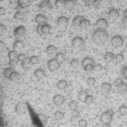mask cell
Masks as SVG:
<instances>
[{
    "mask_svg": "<svg viewBox=\"0 0 127 127\" xmlns=\"http://www.w3.org/2000/svg\"><path fill=\"white\" fill-rule=\"evenodd\" d=\"M46 54L49 55V56H52V55H55L57 53V46L53 45V44H50V45H47L46 46V50H45Z\"/></svg>",
    "mask_w": 127,
    "mask_h": 127,
    "instance_id": "obj_22",
    "label": "cell"
},
{
    "mask_svg": "<svg viewBox=\"0 0 127 127\" xmlns=\"http://www.w3.org/2000/svg\"><path fill=\"white\" fill-rule=\"evenodd\" d=\"M55 119L56 120H63L64 119V117H65V113L63 112V111H60V110H58V111H56L55 112Z\"/></svg>",
    "mask_w": 127,
    "mask_h": 127,
    "instance_id": "obj_31",
    "label": "cell"
},
{
    "mask_svg": "<svg viewBox=\"0 0 127 127\" xmlns=\"http://www.w3.org/2000/svg\"><path fill=\"white\" fill-rule=\"evenodd\" d=\"M6 31V26L2 23H0V35H2L4 34V32Z\"/></svg>",
    "mask_w": 127,
    "mask_h": 127,
    "instance_id": "obj_49",
    "label": "cell"
},
{
    "mask_svg": "<svg viewBox=\"0 0 127 127\" xmlns=\"http://www.w3.org/2000/svg\"><path fill=\"white\" fill-rule=\"evenodd\" d=\"M114 117V111L112 109H108L105 112H103L100 116V121L103 124H110Z\"/></svg>",
    "mask_w": 127,
    "mask_h": 127,
    "instance_id": "obj_2",
    "label": "cell"
},
{
    "mask_svg": "<svg viewBox=\"0 0 127 127\" xmlns=\"http://www.w3.org/2000/svg\"><path fill=\"white\" fill-rule=\"evenodd\" d=\"M38 7H39L40 10H42V11H46V10L52 9L53 5H52V3H51L50 0H43V1H41V2L39 3Z\"/></svg>",
    "mask_w": 127,
    "mask_h": 127,
    "instance_id": "obj_9",
    "label": "cell"
},
{
    "mask_svg": "<svg viewBox=\"0 0 127 127\" xmlns=\"http://www.w3.org/2000/svg\"><path fill=\"white\" fill-rule=\"evenodd\" d=\"M58 25L61 27H67L69 24V18L66 16H60L58 18Z\"/></svg>",
    "mask_w": 127,
    "mask_h": 127,
    "instance_id": "obj_13",
    "label": "cell"
},
{
    "mask_svg": "<svg viewBox=\"0 0 127 127\" xmlns=\"http://www.w3.org/2000/svg\"><path fill=\"white\" fill-rule=\"evenodd\" d=\"M80 117V112L78 110H73L72 111V119H77Z\"/></svg>",
    "mask_w": 127,
    "mask_h": 127,
    "instance_id": "obj_45",
    "label": "cell"
},
{
    "mask_svg": "<svg viewBox=\"0 0 127 127\" xmlns=\"http://www.w3.org/2000/svg\"><path fill=\"white\" fill-rule=\"evenodd\" d=\"M85 45L84 38L81 36H75L72 40V46L75 50H82Z\"/></svg>",
    "mask_w": 127,
    "mask_h": 127,
    "instance_id": "obj_4",
    "label": "cell"
},
{
    "mask_svg": "<svg viewBox=\"0 0 127 127\" xmlns=\"http://www.w3.org/2000/svg\"><path fill=\"white\" fill-rule=\"evenodd\" d=\"M108 38H109V35H108V32L105 29H97V30H95L93 32V34H92L93 41L96 44H99V45L105 44L107 42Z\"/></svg>",
    "mask_w": 127,
    "mask_h": 127,
    "instance_id": "obj_1",
    "label": "cell"
},
{
    "mask_svg": "<svg viewBox=\"0 0 127 127\" xmlns=\"http://www.w3.org/2000/svg\"><path fill=\"white\" fill-rule=\"evenodd\" d=\"M102 2H103L104 4H106V5H108V4H111L112 0H102Z\"/></svg>",
    "mask_w": 127,
    "mask_h": 127,
    "instance_id": "obj_56",
    "label": "cell"
},
{
    "mask_svg": "<svg viewBox=\"0 0 127 127\" xmlns=\"http://www.w3.org/2000/svg\"><path fill=\"white\" fill-rule=\"evenodd\" d=\"M5 12H6V10H5V8H4V7H0V15L5 14Z\"/></svg>",
    "mask_w": 127,
    "mask_h": 127,
    "instance_id": "obj_55",
    "label": "cell"
},
{
    "mask_svg": "<svg viewBox=\"0 0 127 127\" xmlns=\"http://www.w3.org/2000/svg\"><path fill=\"white\" fill-rule=\"evenodd\" d=\"M108 17L110 19H112V20H115L119 17V11L115 8H112V9H110L109 12H108Z\"/></svg>",
    "mask_w": 127,
    "mask_h": 127,
    "instance_id": "obj_14",
    "label": "cell"
},
{
    "mask_svg": "<svg viewBox=\"0 0 127 127\" xmlns=\"http://www.w3.org/2000/svg\"><path fill=\"white\" fill-rule=\"evenodd\" d=\"M60 66H61V64L56 59H51V60H49V62H47V68H49V70L51 72L58 71L60 69Z\"/></svg>",
    "mask_w": 127,
    "mask_h": 127,
    "instance_id": "obj_5",
    "label": "cell"
},
{
    "mask_svg": "<svg viewBox=\"0 0 127 127\" xmlns=\"http://www.w3.org/2000/svg\"><path fill=\"white\" fill-rule=\"evenodd\" d=\"M25 111H26V106H25L24 103L19 102V103H17L16 105H15V112H16L17 115H22V114H24Z\"/></svg>",
    "mask_w": 127,
    "mask_h": 127,
    "instance_id": "obj_8",
    "label": "cell"
},
{
    "mask_svg": "<svg viewBox=\"0 0 127 127\" xmlns=\"http://www.w3.org/2000/svg\"><path fill=\"white\" fill-rule=\"evenodd\" d=\"M27 59V57H26V55L25 54H19V56H18V61L19 62H23L24 60H26Z\"/></svg>",
    "mask_w": 127,
    "mask_h": 127,
    "instance_id": "obj_52",
    "label": "cell"
},
{
    "mask_svg": "<svg viewBox=\"0 0 127 127\" xmlns=\"http://www.w3.org/2000/svg\"><path fill=\"white\" fill-rule=\"evenodd\" d=\"M114 60H115L117 63H121V62H123V61H124V57H123V54H117V55H115V58H114Z\"/></svg>",
    "mask_w": 127,
    "mask_h": 127,
    "instance_id": "obj_43",
    "label": "cell"
},
{
    "mask_svg": "<svg viewBox=\"0 0 127 127\" xmlns=\"http://www.w3.org/2000/svg\"><path fill=\"white\" fill-rule=\"evenodd\" d=\"M84 70L86 71V72H93L94 71V65H88V66H85L84 67Z\"/></svg>",
    "mask_w": 127,
    "mask_h": 127,
    "instance_id": "obj_47",
    "label": "cell"
},
{
    "mask_svg": "<svg viewBox=\"0 0 127 127\" xmlns=\"http://www.w3.org/2000/svg\"><path fill=\"white\" fill-rule=\"evenodd\" d=\"M15 66V62L14 61H9V67L10 68H13Z\"/></svg>",
    "mask_w": 127,
    "mask_h": 127,
    "instance_id": "obj_57",
    "label": "cell"
},
{
    "mask_svg": "<svg viewBox=\"0 0 127 127\" xmlns=\"http://www.w3.org/2000/svg\"><path fill=\"white\" fill-rule=\"evenodd\" d=\"M70 65H71V67L72 68H78L79 67V65H80V63H79V61L77 60V59H73L72 61H71V63H70Z\"/></svg>",
    "mask_w": 127,
    "mask_h": 127,
    "instance_id": "obj_41",
    "label": "cell"
},
{
    "mask_svg": "<svg viewBox=\"0 0 127 127\" xmlns=\"http://www.w3.org/2000/svg\"><path fill=\"white\" fill-rule=\"evenodd\" d=\"M87 96H88V91H80L78 93V99L81 102H85Z\"/></svg>",
    "mask_w": 127,
    "mask_h": 127,
    "instance_id": "obj_24",
    "label": "cell"
},
{
    "mask_svg": "<svg viewBox=\"0 0 127 127\" xmlns=\"http://www.w3.org/2000/svg\"><path fill=\"white\" fill-rule=\"evenodd\" d=\"M116 88H117V91H118L120 94H124V93L127 92V84L124 83V82H121L119 85L116 86Z\"/></svg>",
    "mask_w": 127,
    "mask_h": 127,
    "instance_id": "obj_19",
    "label": "cell"
},
{
    "mask_svg": "<svg viewBox=\"0 0 127 127\" xmlns=\"http://www.w3.org/2000/svg\"><path fill=\"white\" fill-rule=\"evenodd\" d=\"M65 97L63 96V95H60V94H58V95H55L54 96V98H53V102L55 103V105H57V106H62L64 103H65Z\"/></svg>",
    "mask_w": 127,
    "mask_h": 127,
    "instance_id": "obj_10",
    "label": "cell"
},
{
    "mask_svg": "<svg viewBox=\"0 0 127 127\" xmlns=\"http://www.w3.org/2000/svg\"><path fill=\"white\" fill-rule=\"evenodd\" d=\"M102 127H111V125L110 124H103Z\"/></svg>",
    "mask_w": 127,
    "mask_h": 127,
    "instance_id": "obj_60",
    "label": "cell"
},
{
    "mask_svg": "<svg viewBox=\"0 0 127 127\" xmlns=\"http://www.w3.org/2000/svg\"><path fill=\"white\" fill-rule=\"evenodd\" d=\"M14 72V70H13V68H10V67H8V68H5L4 70H3V76L5 77V78H7V79H9V77H10V75L12 74Z\"/></svg>",
    "mask_w": 127,
    "mask_h": 127,
    "instance_id": "obj_30",
    "label": "cell"
},
{
    "mask_svg": "<svg viewBox=\"0 0 127 127\" xmlns=\"http://www.w3.org/2000/svg\"><path fill=\"white\" fill-rule=\"evenodd\" d=\"M35 22L37 24H44L46 22V17L43 14H37L35 16Z\"/></svg>",
    "mask_w": 127,
    "mask_h": 127,
    "instance_id": "obj_20",
    "label": "cell"
},
{
    "mask_svg": "<svg viewBox=\"0 0 127 127\" xmlns=\"http://www.w3.org/2000/svg\"><path fill=\"white\" fill-rule=\"evenodd\" d=\"M74 6H75V1L74 0H65V8L72 9Z\"/></svg>",
    "mask_w": 127,
    "mask_h": 127,
    "instance_id": "obj_35",
    "label": "cell"
},
{
    "mask_svg": "<svg viewBox=\"0 0 127 127\" xmlns=\"http://www.w3.org/2000/svg\"><path fill=\"white\" fill-rule=\"evenodd\" d=\"M29 61H30L31 65H37V64L39 63V59H38V57H36V56L30 57V58H29Z\"/></svg>",
    "mask_w": 127,
    "mask_h": 127,
    "instance_id": "obj_38",
    "label": "cell"
},
{
    "mask_svg": "<svg viewBox=\"0 0 127 127\" xmlns=\"http://www.w3.org/2000/svg\"><path fill=\"white\" fill-rule=\"evenodd\" d=\"M38 118L40 119V121L42 122V124L45 125V124L47 123V116L44 115L43 113H39V114H38Z\"/></svg>",
    "mask_w": 127,
    "mask_h": 127,
    "instance_id": "obj_39",
    "label": "cell"
},
{
    "mask_svg": "<svg viewBox=\"0 0 127 127\" xmlns=\"http://www.w3.org/2000/svg\"><path fill=\"white\" fill-rule=\"evenodd\" d=\"M114 54L113 53H111V52H107L105 55H104V60L107 62V63H111L112 61H114Z\"/></svg>",
    "mask_w": 127,
    "mask_h": 127,
    "instance_id": "obj_25",
    "label": "cell"
},
{
    "mask_svg": "<svg viewBox=\"0 0 127 127\" xmlns=\"http://www.w3.org/2000/svg\"><path fill=\"white\" fill-rule=\"evenodd\" d=\"M124 43V39L121 35H114L112 38H111V44H112L114 47H120L122 46Z\"/></svg>",
    "mask_w": 127,
    "mask_h": 127,
    "instance_id": "obj_6",
    "label": "cell"
},
{
    "mask_svg": "<svg viewBox=\"0 0 127 127\" xmlns=\"http://www.w3.org/2000/svg\"><path fill=\"white\" fill-rule=\"evenodd\" d=\"M13 34L15 37H22L26 34V28L23 25H19L17 27H15V29L13 30Z\"/></svg>",
    "mask_w": 127,
    "mask_h": 127,
    "instance_id": "obj_7",
    "label": "cell"
},
{
    "mask_svg": "<svg viewBox=\"0 0 127 127\" xmlns=\"http://www.w3.org/2000/svg\"><path fill=\"white\" fill-rule=\"evenodd\" d=\"M94 71H96V72L103 71V66L101 65V64H95L94 65Z\"/></svg>",
    "mask_w": 127,
    "mask_h": 127,
    "instance_id": "obj_44",
    "label": "cell"
},
{
    "mask_svg": "<svg viewBox=\"0 0 127 127\" xmlns=\"http://www.w3.org/2000/svg\"><path fill=\"white\" fill-rule=\"evenodd\" d=\"M88 65H95V64H94V60L92 58H90V57H86L82 61V67L83 68L85 66H88Z\"/></svg>",
    "mask_w": 127,
    "mask_h": 127,
    "instance_id": "obj_23",
    "label": "cell"
},
{
    "mask_svg": "<svg viewBox=\"0 0 127 127\" xmlns=\"http://www.w3.org/2000/svg\"><path fill=\"white\" fill-rule=\"evenodd\" d=\"M78 125H79V127H87V120L80 119L79 122H78Z\"/></svg>",
    "mask_w": 127,
    "mask_h": 127,
    "instance_id": "obj_46",
    "label": "cell"
},
{
    "mask_svg": "<svg viewBox=\"0 0 127 127\" xmlns=\"http://www.w3.org/2000/svg\"><path fill=\"white\" fill-rule=\"evenodd\" d=\"M3 96V93H2V86L0 85V98H1Z\"/></svg>",
    "mask_w": 127,
    "mask_h": 127,
    "instance_id": "obj_58",
    "label": "cell"
},
{
    "mask_svg": "<svg viewBox=\"0 0 127 127\" xmlns=\"http://www.w3.org/2000/svg\"><path fill=\"white\" fill-rule=\"evenodd\" d=\"M34 77H35L36 79H38V80H41V79H43V78L45 77V72H44V70H42L41 68L36 69V70L34 71Z\"/></svg>",
    "mask_w": 127,
    "mask_h": 127,
    "instance_id": "obj_17",
    "label": "cell"
},
{
    "mask_svg": "<svg viewBox=\"0 0 127 127\" xmlns=\"http://www.w3.org/2000/svg\"><path fill=\"white\" fill-rule=\"evenodd\" d=\"M68 87H69V84H68V82L66 80H60L57 83V88L59 90H66Z\"/></svg>",
    "mask_w": 127,
    "mask_h": 127,
    "instance_id": "obj_18",
    "label": "cell"
},
{
    "mask_svg": "<svg viewBox=\"0 0 127 127\" xmlns=\"http://www.w3.org/2000/svg\"><path fill=\"white\" fill-rule=\"evenodd\" d=\"M20 78H21V77H20V74L14 71V72L10 75L9 80H10L11 82H13V83H17V82H19V81H20Z\"/></svg>",
    "mask_w": 127,
    "mask_h": 127,
    "instance_id": "obj_15",
    "label": "cell"
},
{
    "mask_svg": "<svg viewBox=\"0 0 127 127\" xmlns=\"http://www.w3.org/2000/svg\"><path fill=\"white\" fill-rule=\"evenodd\" d=\"M52 31V27L50 24L44 23V24H37L36 26V32L39 35H46V34H50Z\"/></svg>",
    "mask_w": 127,
    "mask_h": 127,
    "instance_id": "obj_3",
    "label": "cell"
},
{
    "mask_svg": "<svg viewBox=\"0 0 127 127\" xmlns=\"http://www.w3.org/2000/svg\"><path fill=\"white\" fill-rule=\"evenodd\" d=\"M119 114L121 116H127V106L126 105H121L119 107Z\"/></svg>",
    "mask_w": 127,
    "mask_h": 127,
    "instance_id": "obj_34",
    "label": "cell"
},
{
    "mask_svg": "<svg viewBox=\"0 0 127 127\" xmlns=\"http://www.w3.org/2000/svg\"><path fill=\"white\" fill-rule=\"evenodd\" d=\"M60 64L61 63H64L66 61V55L64 54V53H58L57 55H56V58H55Z\"/></svg>",
    "mask_w": 127,
    "mask_h": 127,
    "instance_id": "obj_29",
    "label": "cell"
},
{
    "mask_svg": "<svg viewBox=\"0 0 127 127\" xmlns=\"http://www.w3.org/2000/svg\"><path fill=\"white\" fill-rule=\"evenodd\" d=\"M90 24H91V23H90V20L84 17V18L82 19L81 23H80V27H81V28H84V29H85V28H88V27L90 26Z\"/></svg>",
    "mask_w": 127,
    "mask_h": 127,
    "instance_id": "obj_32",
    "label": "cell"
},
{
    "mask_svg": "<svg viewBox=\"0 0 127 127\" xmlns=\"http://www.w3.org/2000/svg\"><path fill=\"white\" fill-rule=\"evenodd\" d=\"M55 4L58 8H63V7H65V0H56Z\"/></svg>",
    "mask_w": 127,
    "mask_h": 127,
    "instance_id": "obj_42",
    "label": "cell"
},
{
    "mask_svg": "<svg viewBox=\"0 0 127 127\" xmlns=\"http://www.w3.org/2000/svg\"><path fill=\"white\" fill-rule=\"evenodd\" d=\"M96 1L97 0H84V2H85V4H87V5H94L95 3H96Z\"/></svg>",
    "mask_w": 127,
    "mask_h": 127,
    "instance_id": "obj_51",
    "label": "cell"
},
{
    "mask_svg": "<svg viewBox=\"0 0 127 127\" xmlns=\"http://www.w3.org/2000/svg\"><path fill=\"white\" fill-rule=\"evenodd\" d=\"M83 18H84V16H82V15H76L73 19V25L74 26H80V23H81Z\"/></svg>",
    "mask_w": 127,
    "mask_h": 127,
    "instance_id": "obj_27",
    "label": "cell"
},
{
    "mask_svg": "<svg viewBox=\"0 0 127 127\" xmlns=\"http://www.w3.org/2000/svg\"><path fill=\"white\" fill-rule=\"evenodd\" d=\"M17 4L21 8H26L30 4V0H17Z\"/></svg>",
    "mask_w": 127,
    "mask_h": 127,
    "instance_id": "obj_28",
    "label": "cell"
},
{
    "mask_svg": "<svg viewBox=\"0 0 127 127\" xmlns=\"http://www.w3.org/2000/svg\"><path fill=\"white\" fill-rule=\"evenodd\" d=\"M100 89H101V92L102 93L108 94V93L111 92V90H112V85H111L110 83H108V82H105V83H102L101 84Z\"/></svg>",
    "mask_w": 127,
    "mask_h": 127,
    "instance_id": "obj_12",
    "label": "cell"
},
{
    "mask_svg": "<svg viewBox=\"0 0 127 127\" xmlns=\"http://www.w3.org/2000/svg\"><path fill=\"white\" fill-rule=\"evenodd\" d=\"M31 66H32V65H31V64H30L29 58H27L26 60H24V61L21 63V67H22V69H23L24 71H27V70H29Z\"/></svg>",
    "mask_w": 127,
    "mask_h": 127,
    "instance_id": "obj_26",
    "label": "cell"
},
{
    "mask_svg": "<svg viewBox=\"0 0 127 127\" xmlns=\"http://www.w3.org/2000/svg\"><path fill=\"white\" fill-rule=\"evenodd\" d=\"M18 56H19V54L17 53V51H14V50H12V51H10L8 53V59H9V61H14V62L18 61Z\"/></svg>",
    "mask_w": 127,
    "mask_h": 127,
    "instance_id": "obj_16",
    "label": "cell"
},
{
    "mask_svg": "<svg viewBox=\"0 0 127 127\" xmlns=\"http://www.w3.org/2000/svg\"><path fill=\"white\" fill-rule=\"evenodd\" d=\"M94 102H95L94 97L92 96V95H88L87 98H86V100H85V103H86L87 105H92V104H94Z\"/></svg>",
    "mask_w": 127,
    "mask_h": 127,
    "instance_id": "obj_37",
    "label": "cell"
},
{
    "mask_svg": "<svg viewBox=\"0 0 127 127\" xmlns=\"http://www.w3.org/2000/svg\"><path fill=\"white\" fill-rule=\"evenodd\" d=\"M124 18L127 19V8L124 10Z\"/></svg>",
    "mask_w": 127,
    "mask_h": 127,
    "instance_id": "obj_59",
    "label": "cell"
},
{
    "mask_svg": "<svg viewBox=\"0 0 127 127\" xmlns=\"http://www.w3.org/2000/svg\"><path fill=\"white\" fill-rule=\"evenodd\" d=\"M69 108L73 111V110H77L78 109V103H77V101H75V100H72V101H70L69 102Z\"/></svg>",
    "mask_w": 127,
    "mask_h": 127,
    "instance_id": "obj_36",
    "label": "cell"
},
{
    "mask_svg": "<svg viewBox=\"0 0 127 127\" xmlns=\"http://www.w3.org/2000/svg\"><path fill=\"white\" fill-rule=\"evenodd\" d=\"M96 26L98 29H106L108 27V21L105 18H99L96 21Z\"/></svg>",
    "mask_w": 127,
    "mask_h": 127,
    "instance_id": "obj_11",
    "label": "cell"
},
{
    "mask_svg": "<svg viewBox=\"0 0 127 127\" xmlns=\"http://www.w3.org/2000/svg\"><path fill=\"white\" fill-rule=\"evenodd\" d=\"M87 84H88V86H94L96 84V79L94 77H89L87 79Z\"/></svg>",
    "mask_w": 127,
    "mask_h": 127,
    "instance_id": "obj_40",
    "label": "cell"
},
{
    "mask_svg": "<svg viewBox=\"0 0 127 127\" xmlns=\"http://www.w3.org/2000/svg\"><path fill=\"white\" fill-rule=\"evenodd\" d=\"M121 71H122V76L124 77V79H126V80H127V66L123 67Z\"/></svg>",
    "mask_w": 127,
    "mask_h": 127,
    "instance_id": "obj_50",
    "label": "cell"
},
{
    "mask_svg": "<svg viewBox=\"0 0 127 127\" xmlns=\"http://www.w3.org/2000/svg\"><path fill=\"white\" fill-rule=\"evenodd\" d=\"M121 82H123L122 79H116V80L114 81V84H115V86H117V85H119Z\"/></svg>",
    "mask_w": 127,
    "mask_h": 127,
    "instance_id": "obj_54",
    "label": "cell"
},
{
    "mask_svg": "<svg viewBox=\"0 0 127 127\" xmlns=\"http://www.w3.org/2000/svg\"><path fill=\"white\" fill-rule=\"evenodd\" d=\"M24 47V42L22 40H15L13 42V50L14 51H17V50H21Z\"/></svg>",
    "mask_w": 127,
    "mask_h": 127,
    "instance_id": "obj_21",
    "label": "cell"
},
{
    "mask_svg": "<svg viewBox=\"0 0 127 127\" xmlns=\"http://www.w3.org/2000/svg\"><path fill=\"white\" fill-rule=\"evenodd\" d=\"M83 4H85L84 0H75V5H78V6H82Z\"/></svg>",
    "mask_w": 127,
    "mask_h": 127,
    "instance_id": "obj_53",
    "label": "cell"
},
{
    "mask_svg": "<svg viewBox=\"0 0 127 127\" xmlns=\"http://www.w3.org/2000/svg\"><path fill=\"white\" fill-rule=\"evenodd\" d=\"M6 50V44L4 43V41L0 40V53H2Z\"/></svg>",
    "mask_w": 127,
    "mask_h": 127,
    "instance_id": "obj_48",
    "label": "cell"
},
{
    "mask_svg": "<svg viewBox=\"0 0 127 127\" xmlns=\"http://www.w3.org/2000/svg\"><path fill=\"white\" fill-rule=\"evenodd\" d=\"M14 19L22 21L24 19V14L21 11H16V12H15V14H14Z\"/></svg>",
    "mask_w": 127,
    "mask_h": 127,
    "instance_id": "obj_33",
    "label": "cell"
}]
</instances>
